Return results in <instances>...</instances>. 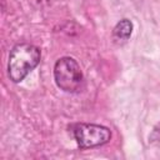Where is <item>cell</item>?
Returning <instances> with one entry per match:
<instances>
[{"label": "cell", "instance_id": "obj_1", "mask_svg": "<svg viewBox=\"0 0 160 160\" xmlns=\"http://www.w3.org/2000/svg\"><path fill=\"white\" fill-rule=\"evenodd\" d=\"M41 60V50L29 42L12 46L8 60V76L12 82H21Z\"/></svg>", "mask_w": 160, "mask_h": 160}, {"label": "cell", "instance_id": "obj_2", "mask_svg": "<svg viewBox=\"0 0 160 160\" xmlns=\"http://www.w3.org/2000/svg\"><path fill=\"white\" fill-rule=\"evenodd\" d=\"M54 80L56 86L70 94L80 92L85 86V78L79 62L71 56H62L54 65Z\"/></svg>", "mask_w": 160, "mask_h": 160}, {"label": "cell", "instance_id": "obj_3", "mask_svg": "<svg viewBox=\"0 0 160 160\" xmlns=\"http://www.w3.org/2000/svg\"><path fill=\"white\" fill-rule=\"evenodd\" d=\"M71 132L80 149L98 148L111 140V130L99 124L79 122L71 128Z\"/></svg>", "mask_w": 160, "mask_h": 160}, {"label": "cell", "instance_id": "obj_4", "mask_svg": "<svg viewBox=\"0 0 160 160\" xmlns=\"http://www.w3.org/2000/svg\"><path fill=\"white\" fill-rule=\"evenodd\" d=\"M132 29H134V25L130 19L124 18L120 21H118L111 31V39H112L114 44L124 45L130 39V36L132 34Z\"/></svg>", "mask_w": 160, "mask_h": 160}]
</instances>
